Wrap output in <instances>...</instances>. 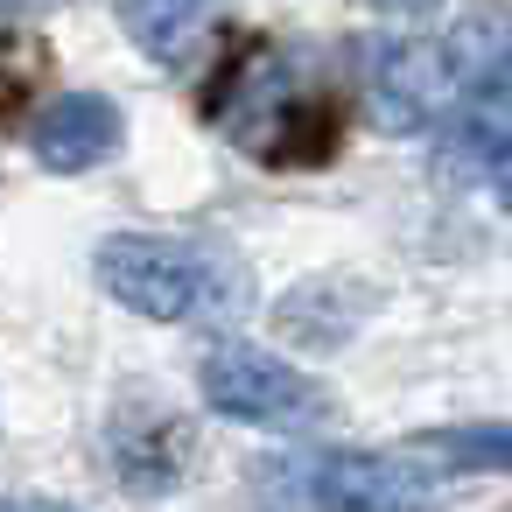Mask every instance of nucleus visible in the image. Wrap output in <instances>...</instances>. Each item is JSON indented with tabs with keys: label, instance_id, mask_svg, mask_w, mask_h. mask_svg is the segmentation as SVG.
<instances>
[{
	"label": "nucleus",
	"instance_id": "obj_4",
	"mask_svg": "<svg viewBox=\"0 0 512 512\" xmlns=\"http://www.w3.org/2000/svg\"><path fill=\"white\" fill-rule=\"evenodd\" d=\"M295 491L316 512H428L435 470L421 456H393V449H330V456L302 463Z\"/></svg>",
	"mask_w": 512,
	"mask_h": 512
},
{
	"label": "nucleus",
	"instance_id": "obj_11",
	"mask_svg": "<svg viewBox=\"0 0 512 512\" xmlns=\"http://www.w3.org/2000/svg\"><path fill=\"white\" fill-rule=\"evenodd\" d=\"M379 8H393V15H421V8H442V0H379Z\"/></svg>",
	"mask_w": 512,
	"mask_h": 512
},
{
	"label": "nucleus",
	"instance_id": "obj_1",
	"mask_svg": "<svg viewBox=\"0 0 512 512\" xmlns=\"http://www.w3.org/2000/svg\"><path fill=\"white\" fill-rule=\"evenodd\" d=\"M92 281L148 323H232L246 316V267L211 239L113 232L92 253Z\"/></svg>",
	"mask_w": 512,
	"mask_h": 512
},
{
	"label": "nucleus",
	"instance_id": "obj_3",
	"mask_svg": "<svg viewBox=\"0 0 512 512\" xmlns=\"http://www.w3.org/2000/svg\"><path fill=\"white\" fill-rule=\"evenodd\" d=\"M358 99H365V120L379 134H428L449 120L456 106V85L442 71V50L421 43V36H365L358 43Z\"/></svg>",
	"mask_w": 512,
	"mask_h": 512
},
{
	"label": "nucleus",
	"instance_id": "obj_5",
	"mask_svg": "<svg viewBox=\"0 0 512 512\" xmlns=\"http://www.w3.org/2000/svg\"><path fill=\"white\" fill-rule=\"evenodd\" d=\"M120 141H127V120L106 92H64L29 120V155L50 176H85V169L113 162Z\"/></svg>",
	"mask_w": 512,
	"mask_h": 512
},
{
	"label": "nucleus",
	"instance_id": "obj_2",
	"mask_svg": "<svg viewBox=\"0 0 512 512\" xmlns=\"http://www.w3.org/2000/svg\"><path fill=\"white\" fill-rule=\"evenodd\" d=\"M197 393L211 400V414L246 421V428H274V435H302L330 414V393H323L316 372H302L295 358H281L267 344H246V337H225V344L204 351Z\"/></svg>",
	"mask_w": 512,
	"mask_h": 512
},
{
	"label": "nucleus",
	"instance_id": "obj_10",
	"mask_svg": "<svg viewBox=\"0 0 512 512\" xmlns=\"http://www.w3.org/2000/svg\"><path fill=\"white\" fill-rule=\"evenodd\" d=\"M414 449H449V456H435V463H449V470H505V428L498 421H484V428H435V435H421Z\"/></svg>",
	"mask_w": 512,
	"mask_h": 512
},
{
	"label": "nucleus",
	"instance_id": "obj_7",
	"mask_svg": "<svg viewBox=\"0 0 512 512\" xmlns=\"http://www.w3.org/2000/svg\"><path fill=\"white\" fill-rule=\"evenodd\" d=\"M190 421L183 414H162V407H127L120 428H113V470L127 491H169L190 477Z\"/></svg>",
	"mask_w": 512,
	"mask_h": 512
},
{
	"label": "nucleus",
	"instance_id": "obj_6",
	"mask_svg": "<svg viewBox=\"0 0 512 512\" xmlns=\"http://www.w3.org/2000/svg\"><path fill=\"white\" fill-rule=\"evenodd\" d=\"M435 50H442L449 85H456V106L463 99H505V85H512V15H505V0L463 8V22Z\"/></svg>",
	"mask_w": 512,
	"mask_h": 512
},
{
	"label": "nucleus",
	"instance_id": "obj_12",
	"mask_svg": "<svg viewBox=\"0 0 512 512\" xmlns=\"http://www.w3.org/2000/svg\"><path fill=\"white\" fill-rule=\"evenodd\" d=\"M36 8H50V0H0V15H36Z\"/></svg>",
	"mask_w": 512,
	"mask_h": 512
},
{
	"label": "nucleus",
	"instance_id": "obj_13",
	"mask_svg": "<svg viewBox=\"0 0 512 512\" xmlns=\"http://www.w3.org/2000/svg\"><path fill=\"white\" fill-rule=\"evenodd\" d=\"M22 512H78V505H22Z\"/></svg>",
	"mask_w": 512,
	"mask_h": 512
},
{
	"label": "nucleus",
	"instance_id": "obj_9",
	"mask_svg": "<svg viewBox=\"0 0 512 512\" xmlns=\"http://www.w3.org/2000/svg\"><path fill=\"white\" fill-rule=\"evenodd\" d=\"M337 302V288H295L288 302H281V330L295 337V344H316V351H337L344 337H351V309H330Z\"/></svg>",
	"mask_w": 512,
	"mask_h": 512
},
{
	"label": "nucleus",
	"instance_id": "obj_8",
	"mask_svg": "<svg viewBox=\"0 0 512 512\" xmlns=\"http://www.w3.org/2000/svg\"><path fill=\"white\" fill-rule=\"evenodd\" d=\"M225 0H120V22L134 36V50L162 71H183L204 43V29L218 22Z\"/></svg>",
	"mask_w": 512,
	"mask_h": 512
}]
</instances>
